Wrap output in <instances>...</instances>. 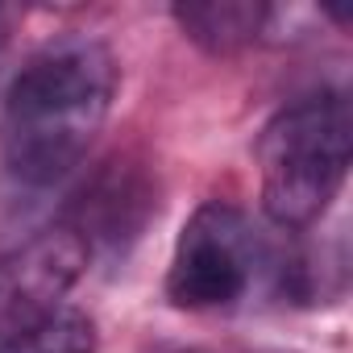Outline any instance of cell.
Listing matches in <instances>:
<instances>
[{
    "label": "cell",
    "mask_w": 353,
    "mask_h": 353,
    "mask_svg": "<svg viewBox=\"0 0 353 353\" xmlns=\"http://www.w3.org/2000/svg\"><path fill=\"white\" fill-rule=\"evenodd\" d=\"M121 83L117 54L92 34L34 50L0 104V162L21 188H54L96 145Z\"/></svg>",
    "instance_id": "obj_1"
},
{
    "label": "cell",
    "mask_w": 353,
    "mask_h": 353,
    "mask_svg": "<svg viewBox=\"0 0 353 353\" xmlns=\"http://www.w3.org/2000/svg\"><path fill=\"white\" fill-rule=\"evenodd\" d=\"M353 154V117L341 92H316L279 108L258 137L262 212L287 229L324 221L345 188Z\"/></svg>",
    "instance_id": "obj_2"
},
{
    "label": "cell",
    "mask_w": 353,
    "mask_h": 353,
    "mask_svg": "<svg viewBox=\"0 0 353 353\" xmlns=\"http://www.w3.org/2000/svg\"><path fill=\"white\" fill-rule=\"evenodd\" d=\"M262 266V241L250 221L221 200L192 212L166 266V299L183 312H221L245 299Z\"/></svg>",
    "instance_id": "obj_3"
},
{
    "label": "cell",
    "mask_w": 353,
    "mask_h": 353,
    "mask_svg": "<svg viewBox=\"0 0 353 353\" xmlns=\"http://www.w3.org/2000/svg\"><path fill=\"white\" fill-rule=\"evenodd\" d=\"M88 266V250L67 225H50L0 254V336L59 307Z\"/></svg>",
    "instance_id": "obj_4"
},
{
    "label": "cell",
    "mask_w": 353,
    "mask_h": 353,
    "mask_svg": "<svg viewBox=\"0 0 353 353\" xmlns=\"http://www.w3.org/2000/svg\"><path fill=\"white\" fill-rule=\"evenodd\" d=\"M150 212H154L150 174L141 166H133V162H108L79 192V200L71 204V212L59 225H67L83 241L88 262H92V258L125 254L141 237Z\"/></svg>",
    "instance_id": "obj_5"
},
{
    "label": "cell",
    "mask_w": 353,
    "mask_h": 353,
    "mask_svg": "<svg viewBox=\"0 0 353 353\" xmlns=\"http://www.w3.org/2000/svg\"><path fill=\"white\" fill-rule=\"evenodd\" d=\"M170 21L200 50L229 59L266 38L274 9L262 0H188V5H170Z\"/></svg>",
    "instance_id": "obj_6"
},
{
    "label": "cell",
    "mask_w": 353,
    "mask_h": 353,
    "mask_svg": "<svg viewBox=\"0 0 353 353\" xmlns=\"http://www.w3.org/2000/svg\"><path fill=\"white\" fill-rule=\"evenodd\" d=\"M96 349H100L96 320L71 303H59L46 316L0 336V353H96Z\"/></svg>",
    "instance_id": "obj_7"
},
{
    "label": "cell",
    "mask_w": 353,
    "mask_h": 353,
    "mask_svg": "<svg viewBox=\"0 0 353 353\" xmlns=\"http://www.w3.org/2000/svg\"><path fill=\"white\" fill-rule=\"evenodd\" d=\"M145 353H204V349H196V345H179V341H158V345H150Z\"/></svg>",
    "instance_id": "obj_8"
},
{
    "label": "cell",
    "mask_w": 353,
    "mask_h": 353,
    "mask_svg": "<svg viewBox=\"0 0 353 353\" xmlns=\"http://www.w3.org/2000/svg\"><path fill=\"white\" fill-rule=\"evenodd\" d=\"M5 38H9V17L0 13V46H5Z\"/></svg>",
    "instance_id": "obj_9"
}]
</instances>
